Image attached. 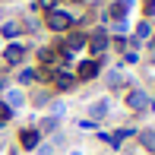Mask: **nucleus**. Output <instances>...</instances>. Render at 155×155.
Returning <instances> with one entry per match:
<instances>
[{"instance_id": "nucleus-1", "label": "nucleus", "mask_w": 155, "mask_h": 155, "mask_svg": "<svg viewBox=\"0 0 155 155\" xmlns=\"http://www.w3.org/2000/svg\"><path fill=\"white\" fill-rule=\"evenodd\" d=\"M73 22H76V19L70 16L67 10H48V13H45V25H48L51 32H70V29H73Z\"/></svg>"}, {"instance_id": "nucleus-2", "label": "nucleus", "mask_w": 155, "mask_h": 155, "mask_svg": "<svg viewBox=\"0 0 155 155\" xmlns=\"http://www.w3.org/2000/svg\"><path fill=\"white\" fill-rule=\"evenodd\" d=\"M51 86H54V89H60V92H70V89L76 86V76L70 73V70L57 67V70H54V73H51Z\"/></svg>"}, {"instance_id": "nucleus-3", "label": "nucleus", "mask_w": 155, "mask_h": 155, "mask_svg": "<svg viewBox=\"0 0 155 155\" xmlns=\"http://www.w3.org/2000/svg\"><path fill=\"white\" fill-rule=\"evenodd\" d=\"M149 92H146V89H130V92H127V108L130 111H146L149 108Z\"/></svg>"}, {"instance_id": "nucleus-4", "label": "nucleus", "mask_w": 155, "mask_h": 155, "mask_svg": "<svg viewBox=\"0 0 155 155\" xmlns=\"http://www.w3.org/2000/svg\"><path fill=\"white\" fill-rule=\"evenodd\" d=\"M86 45L92 48V54H104V51H108V45H111L108 29H95L92 35H89V41H86Z\"/></svg>"}, {"instance_id": "nucleus-5", "label": "nucleus", "mask_w": 155, "mask_h": 155, "mask_svg": "<svg viewBox=\"0 0 155 155\" xmlns=\"http://www.w3.org/2000/svg\"><path fill=\"white\" fill-rule=\"evenodd\" d=\"M3 60L10 63V67L22 63V60H25V45H19V41H10V45L3 48Z\"/></svg>"}, {"instance_id": "nucleus-6", "label": "nucleus", "mask_w": 155, "mask_h": 155, "mask_svg": "<svg viewBox=\"0 0 155 155\" xmlns=\"http://www.w3.org/2000/svg\"><path fill=\"white\" fill-rule=\"evenodd\" d=\"M86 41H89V35L86 32H67V38H63V51L67 54H73V51H79V48H86Z\"/></svg>"}, {"instance_id": "nucleus-7", "label": "nucleus", "mask_w": 155, "mask_h": 155, "mask_svg": "<svg viewBox=\"0 0 155 155\" xmlns=\"http://www.w3.org/2000/svg\"><path fill=\"white\" fill-rule=\"evenodd\" d=\"M19 146H22V149H38L41 146V133L32 130V127H25V130L19 133Z\"/></svg>"}, {"instance_id": "nucleus-8", "label": "nucleus", "mask_w": 155, "mask_h": 155, "mask_svg": "<svg viewBox=\"0 0 155 155\" xmlns=\"http://www.w3.org/2000/svg\"><path fill=\"white\" fill-rule=\"evenodd\" d=\"M98 70H101V63H98V60H82L79 63V70H76V79H95V76H98Z\"/></svg>"}, {"instance_id": "nucleus-9", "label": "nucleus", "mask_w": 155, "mask_h": 155, "mask_svg": "<svg viewBox=\"0 0 155 155\" xmlns=\"http://www.w3.org/2000/svg\"><path fill=\"white\" fill-rule=\"evenodd\" d=\"M108 108H111L108 98H98V101H92V104H89V120H95V124H98L104 114H108Z\"/></svg>"}, {"instance_id": "nucleus-10", "label": "nucleus", "mask_w": 155, "mask_h": 155, "mask_svg": "<svg viewBox=\"0 0 155 155\" xmlns=\"http://www.w3.org/2000/svg\"><path fill=\"white\" fill-rule=\"evenodd\" d=\"M0 101H3L10 111H16V108H22V104H25V95L19 92V89H10V92H6L3 98H0Z\"/></svg>"}, {"instance_id": "nucleus-11", "label": "nucleus", "mask_w": 155, "mask_h": 155, "mask_svg": "<svg viewBox=\"0 0 155 155\" xmlns=\"http://www.w3.org/2000/svg\"><path fill=\"white\" fill-rule=\"evenodd\" d=\"M0 35H3L6 41H13V38H19V35H22V25H19L16 19H6V22L0 25Z\"/></svg>"}, {"instance_id": "nucleus-12", "label": "nucleus", "mask_w": 155, "mask_h": 155, "mask_svg": "<svg viewBox=\"0 0 155 155\" xmlns=\"http://www.w3.org/2000/svg\"><path fill=\"white\" fill-rule=\"evenodd\" d=\"M136 139H139V146H143L149 155H155V130H139Z\"/></svg>"}, {"instance_id": "nucleus-13", "label": "nucleus", "mask_w": 155, "mask_h": 155, "mask_svg": "<svg viewBox=\"0 0 155 155\" xmlns=\"http://www.w3.org/2000/svg\"><path fill=\"white\" fill-rule=\"evenodd\" d=\"M127 10H130V6H124L120 0H114V3L108 6V19H111V22H117V19H127Z\"/></svg>"}, {"instance_id": "nucleus-14", "label": "nucleus", "mask_w": 155, "mask_h": 155, "mask_svg": "<svg viewBox=\"0 0 155 155\" xmlns=\"http://www.w3.org/2000/svg\"><path fill=\"white\" fill-rule=\"evenodd\" d=\"M136 41H146V38H152V25L149 22H136V35H133Z\"/></svg>"}, {"instance_id": "nucleus-15", "label": "nucleus", "mask_w": 155, "mask_h": 155, "mask_svg": "<svg viewBox=\"0 0 155 155\" xmlns=\"http://www.w3.org/2000/svg\"><path fill=\"white\" fill-rule=\"evenodd\" d=\"M16 79H19V86H32V82H35V67H25Z\"/></svg>"}, {"instance_id": "nucleus-16", "label": "nucleus", "mask_w": 155, "mask_h": 155, "mask_svg": "<svg viewBox=\"0 0 155 155\" xmlns=\"http://www.w3.org/2000/svg\"><path fill=\"white\" fill-rule=\"evenodd\" d=\"M54 130H57V117H45L38 127V133H54Z\"/></svg>"}, {"instance_id": "nucleus-17", "label": "nucleus", "mask_w": 155, "mask_h": 155, "mask_svg": "<svg viewBox=\"0 0 155 155\" xmlns=\"http://www.w3.org/2000/svg\"><path fill=\"white\" fill-rule=\"evenodd\" d=\"M32 104H35V108H45V104H51V95H48V92H35Z\"/></svg>"}, {"instance_id": "nucleus-18", "label": "nucleus", "mask_w": 155, "mask_h": 155, "mask_svg": "<svg viewBox=\"0 0 155 155\" xmlns=\"http://www.w3.org/2000/svg\"><path fill=\"white\" fill-rule=\"evenodd\" d=\"M108 86H111V89H120V86H124V76L117 73V70H111V73H108Z\"/></svg>"}, {"instance_id": "nucleus-19", "label": "nucleus", "mask_w": 155, "mask_h": 155, "mask_svg": "<svg viewBox=\"0 0 155 155\" xmlns=\"http://www.w3.org/2000/svg\"><path fill=\"white\" fill-rule=\"evenodd\" d=\"M127 29H130V25H127V19H117V22H111V32H114V35H127Z\"/></svg>"}, {"instance_id": "nucleus-20", "label": "nucleus", "mask_w": 155, "mask_h": 155, "mask_svg": "<svg viewBox=\"0 0 155 155\" xmlns=\"http://www.w3.org/2000/svg\"><path fill=\"white\" fill-rule=\"evenodd\" d=\"M63 111H67V108H63V101H51V117H57V120H60Z\"/></svg>"}, {"instance_id": "nucleus-21", "label": "nucleus", "mask_w": 155, "mask_h": 155, "mask_svg": "<svg viewBox=\"0 0 155 155\" xmlns=\"http://www.w3.org/2000/svg\"><path fill=\"white\" fill-rule=\"evenodd\" d=\"M114 48H117V51H127V48H130V38H124V35H114Z\"/></svg>"}, {"instance_id": "nucleus-22", "label": "nucleus", "mask_w": 155, "mask_h": 155, "mask_svg": "<svg viewBox=\"0 0 155 155\" xmlns=\"http://www.w3.org/2000/svg\"><path fill=\"white\" fill-rule=\"evenodd\" d=\"M57 3H63V0H38V6H41V10H57Z\"/></svg>"}, {"instance_id": "nucleus-23", "label": "nucleus", "mask_w": 155, "mask_h": 155, "mask_svg": "<svg viewBox=\"0 0 155 155\" xmlns=\"http://www.w3.org/2000/svg\"><path fill=\"white\" fill-rule=\"evenodd\" d=\"M10 117H13V111H10V108H6V104H3V101H0V124H6V120H10Z\"/></svg>"}, {"instance_id": "nucleus-24", "label": "nucleus", "mask_w": 155, "mask_h": 155, "mask_svg": "<svg viewBox=\"0 0 155 155\" xmlns=\"http://www.w3.org/2000/svg\"><path fill=\"white\" fill-rule=\"evenodd\" d=\"M124 60H127V63H136L139 54H136V51H124Z\"/></svg>"}, {"instance_id": "nucleus-25", "label": "nucleus", "mask_w": 155, "mask_h": 155, "mask_svg": "<svg viewBox=\"0 0 155 155\" xmlns=\"http://www.w3.org/2000/svg\"><path fill=\"white\" fill-rule=\"evenodd\" d=\"M146 16H155V0H146Z\"/></svg>"}, {"instance_id": "nucleus-26", "label": "nucleus", "mask_w": 155, "mask_h": 155, "mask_svg": "<svg viewBox=\"0 0 155 155\" xmlns=\"http://www.w3.org/2000/svg\"><path fill=\"white\" fill-rule=\"evenodd\" d=\"M79 127H82V130H95L98 124H95V120H79Z\"/></svg>"}, {"instance_id": "nucleus-27", "label": "nucleus", "mask_w": 155, "mask_h": 155, "mask_svg": "<svg viewBox=\"0 0 155 155\" xmlns=\"http://www.w3.org/2000/svg\"><path fill=\"white\" fill-rule=\"evenodd\" d=\"M120 3H124V6H133V0H120Z\"/></svg>"}, {"instance_id": "nucleus-28", "label": "nucleus", "mask_w": 155, "mask_h": 155, "mask_svg": "<svg viewBox=\"0 0 155 155\" xmlns=\"http://www.w3.org/2000/svg\"><path fill=\"white\" fill-rule=\"evenodd\" d=\"M146 111H155V101H149V108H146Z\"/></svg>"}, {"instance_id": "nucleus-29", "label": "nucleus", "mask_w": 155, "mask_h": 155, "mask_svg": "<svg viewBox=\"0 0 155 155\" xmlns=\"http://www.w3.org/2000/svg\"><path fill=\"white\" fill-rule=\"evenodd\" d=\"M70 155H82V152H70Z\"/></svg>"}, {"instance_id": "nucleus-30", "label": "nucleus", "mask_w": 155, "mask_h": 155, "mask_svg": "<svg viewBox=\"0 0 155 155\" xmlns=\"http://www.w3.org/2000/svg\"><path fill=\"white\" fill-rule=\"evenodd\" d=\"M152 45H155V35H152Z\"/></svg>"}, {"instance_id": "nucleus-31", "label": "nucleus", "mask_w": 155, "mask_h": 155, "mask_svg": "<svg viewBox=\"0 0 155 155\" xmlns=\"http://www.w3.org/2000/svg\"><path fill=\"white\" fill-rule=\"evenodd\" d=\"M0 127H3V124H0Z\"/></svg>"}]
</instances>
